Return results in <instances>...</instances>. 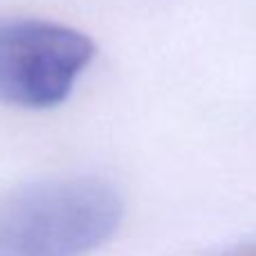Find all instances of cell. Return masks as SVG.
<instances>
[{"label":"cell","instance_id":"obj_1","mask_svg":"<svg viewBox=\"0 0 256 256\" xmlns=\"http://www.w3.org/2000/svg\"><path fill=\"white\" fill-rule=\"evenodd\" d=\"M124 202L97 178L0 191V256H86L120 230Z\"/></svg>","mask_w":256,"mask_h":256},{"label":"cell","instance_id":"obj_2","mask_svg":"<svg viewBox=\"0 0 256 256\" xmlns=\"http://www.w3.org/2000/svg\"><path fill=\"white\" fill-rule=\"evenodd\" d=\"M94 56V43L50 20H0V102L30 110L70 97Z\"/></svg>","mask_w":256,"mask_h":256},{"label":"cell","instance_id":"obj_3","mask_svg":"<svg viewBox=\"0 0 256 256\" xmlns=\"http://www.w3.org/2000/svg\"><path fill=\"white\" fill-rule=\"evenodd\" d=\"M212 256H256V243H243L236 245V248L222 250V252H216Z\"/></svg>","mask_w":256,"mask_h":256}]
</instances>
